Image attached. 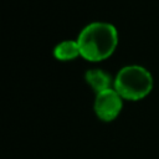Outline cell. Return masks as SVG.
Masks as SVG:
<instances>
[{"instance_id": "obj_1", "label": "cell", "mask_w": 159, "mask_h": 159, "mask_svg": "<svg viewBox=\"0 0 159 159\" xmlns=\"http://www.w3.org/2000/svg\"><path fill=\"white\" fill-rule=\"evenodd\" d=\"M80 52L87 61L97 62L109 57L118 45V31L114 25L104 21H93L78 34Z\"/></svg>"}, {"instance_id": "obj_2", "label": "cell", "mask_w": 159, "mask_h": 159, "mask_svg": "<svg viewBox=\"0 0 159 159\" xmlns=\"http://www.w3.org/2000/svg\"><path fill=\"white\" fill-rule=\"evenodd\" d=\"M113 88L123 99L139 101L153 88V76L143 66L128 65L122 67L113 81Z\"/></svg>"}, {"instance_id": "obj_3", "label": "cell", "mask_w": 159, "mask_h": 159, "mask_svg": "<svg viewBox=\"0 0 159 159\" xmlns=\"http://www.w3.org/2000/svg\"><path fill=\"white\" fill-rule=\"evenodd\" d=\"M123 108V98L114 88H108L96 93L93 109L96 116L103 122H112L118 117Z\"/></svg>"}, {"instance_id": "obj_4", "label": "cell", "mask_w": 159, "mask_h": 159, "mask_svg": "<svg viewBox=\"0 0 159 159\" xmlns=\"http://www.w3.org/2000/svg\"><path fill=\"white\" fill-rule=\"evenodd\" d=\"M84 80L87 84L96 92L99 93L102 91H106L111 88L112 83V77L109 73L101 68H89L84 73Z\"/></svg>"}, {"instance_id": "obj_5", "label": "cell", "mask_w": 159, "mask_h": 159, "mask_svg": "<svg viewBox=\"0 0 159 159\" xmlns=\"http://www.w3.org/2000/svg\"><path fill=\"white\" fill-rule=\"evenodd\" d=\"M53 56L58 61H71L75 60L77 56H81L77 40H65L58 42L53 47Z\"/></svg>"}]
</instances>
